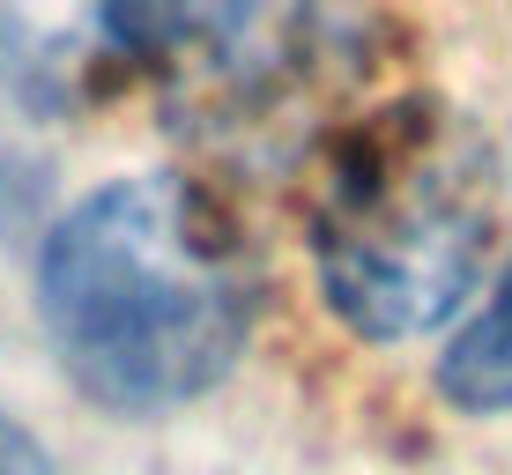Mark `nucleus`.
Here are the masks:
<instances>
[{
    "instance_id": "nucleus-1",
    "label": "nucleus",
    "mask_w": 512,
    "mask_h": 475,
    "mask_svg": "<svg viewBox=\"0 0 512 475\" xmlns=\"http://www.w3.org/2000/svg\"><path fill=\"white\" fill-rule=\"evenodd\" d=\"M38 320L82 401L171 416L208 401L253 349V238L193 171L104 179L38 245Z\"/></svg>"
},
{
    "instance_id": "nucleus-2",
    "label": "nucleus",
    "mask_w": 512,
    "mask_h": 475,
    "mask_svg": "<svg viewBox=\"0 0 512 475\" xmlns=\"http://www.w3.org/2000/svg\"><path fill=\"white\" fill-rule=\"evenodd\" d=\"M505 245V164L453 97H364L305 156V253L349 342L446 334Z\"/></svg>"
},
{
    "instance_id": "nucleus-3",
    "label": "nucleus",
    "mask_w": 512,
    "mask_h": 475,
    "mask_svg": "<svg viewBox=\"0 0 512 475\" xmlns=\"http://www.w3.org/2000/svg\"><path fill=\"white\" fill-rule=\"evenodd\" d=\"M386 23L372 0H141V75L216 164L312 156L364 104Z\"/></svg>"
},
{
    "instance_id": "nucleus-4",
    "label": "nucleus",
    "mask_w": 512,
    "mask_h": 475,
    "mask_svg": "<svg viewBox=\"0 0 512 475\" xmlns=\"http://www.w3.org/2000/svg\"><path fill=\"white\" fill-rule=\"evenodd\" d=\"M141 75V0H0V82L30 112H82Z\"/></svg>"
},
{
    "instance_id": "nucleus-5",
    "label": "nucleus",
    "mask_w": 512,
    "mask_h": 475,
    "mask_svg": "<svg viewBox=\"0 0 512 475\" xmlns=\"http://www.w3.org/2000/svg\"><path fill=\"white\" fill-rule=\"evenodd\" d=\"M438 394L461 416H512V208H505L498 268H490V283L468 297V312L446 334Z\"/></svg>"
},
{
    "instance_id": "nucleus-6",
    "label": "nucleus",
    "mask_w": 512,
    "mask_h": 475,
    "mask_svg": "<svg viewBox=\"0 0 512 475\" xmlns=\"http://www.w3.org/2000/svg\"><path fill=\"white\" fill-rule=\"evenodd\" d=\"M0 475H60L52 453H45V438L30 431L23 416H8V409H0Z\"/></svg>"
}]
</instances>
